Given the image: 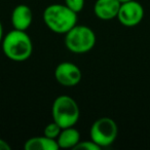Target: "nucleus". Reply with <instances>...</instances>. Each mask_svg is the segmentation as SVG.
<instances>
[{
  "mask_svg": "<svg viewBox=\"0 0 150 150\" xmlns=\"http://www.w3.org/2000/svg\"><path fill=\"white\" fill-rule=\"evenodd\" d=\"M65 35V45L73 54H86L93 50L97 41L96 34L86 25H76Z\"/></svg>",
  "mask_w": 150,
  "mask_h": 150,
  "instance_id": "20e7f679",
  "label": "nucleus"
},
{
  "mask_svg": "<svg viewBox=\"0 0 150 150\" xmlns=\"http://www.w3.org/2000/svg\"><path fill=\"white\" fill-rule=\"evenodd\" d=\"M82 77L80 68L71 62H62L54 69V78L63 86L72 88L77 86Z\"/></svg>",
  "mask_w": 150,
  "mask_h": 150,
  "instance_id": "423d86ee",
  "label": "nucleus"
},
{
  "mask_svg": "<svg viewBox=\"0 0 150 150\" xmlns=\"http://www.w3.org/2000/svg\"><path fill=\"white\" fill-rule=\"evenodd\" d=\"M120 3H125V2H129V1H132V0H118Z\"/></svg>",
  "mask_w": 150,
  "mask_h": 150,
  "instance_id": "f3484780",
  "label": "nucleus"
},
{
  "mask_svg": "<svg viewBox=\"0 0 150 150\" xmlns=\"http://www.w3.org/2000/svg\"><path fill=\"white\" fill-rule=\"evenodd\" d=\"M144 18V8L136 0L121 3L117 20L125 27H135L142 22Z\"/></svg>",
  "mask_w": 150,
  "mask_h": 150,
  "instance_id": "0eeeda50",
  "label": "nucleus"
},
{
  "mask_svg": "<svg viewBox=\"0 0 150 150\" xmlns=\"http://www.w3.org/2000/svg\"><path fill=\"white\" fill-rule=\"evenodd\" d=\"M118 135V127L110 117H100L92 125L90 129L91 140L101 148L114 143Z\"/></svg>",
  "mask_w": 150,
  "mask_h": 150,
  "instance_id": "39448f33",
  "label": "nucleus"
},
{
  "mask_svg": "<svg viewBox=\"0 0 150 150\" xmlns=\"http://www.w3.org/2000/svg\"><path fill=\"white\" fill-rule=\"evenodd\" d=\"M77 150H100L101 147L98 144L95 143L93 140H86V141H79L78 144L74 147Z\"/></svg>",
  "mask_w": 150,
  "mask_h": 150,
  "instance_id": "4468645a",
  "label": "nucleus"
},
{
  "mask_svg": "<svg viewBox=\"0 0 150 150\" xmlns=\"http://www.w3.org/2000/svg\"><path fill=\"white\" fill-rule=\"evenodd\" d=\"M80 141V134L74 127H64L57 138L59 148L63 149H74V147Z\"/></svg>",
  "mask_w": 150,
  "mask_h": 150,
  "instance_id": "9d476101",
  "label": "nucleus"
},
{
  "mask_svg": "<svg viewBox=\"0 0 150 150\" xmlns=\"http://www.w3.org/2000/svg\"><path fill=\"white\" fill-rule=\"evenodd\" d=\"M1 47L4 56L9 60L25 62L33 52V42L26 31L13 29L4 35Z\"/></svg>",
  "mask_w": 150,
  "mask_h": 150,
  "instance_id": "f257e3e1",
  "label": "nucleus"
},
{
  "mask_svg": "<svg viewBox=\"0 0 150 150\" xmlns=\"http://www.w3.org/2000/svg\"><path fill=\"white\" fill-rule=\"evenodd\" d=\"M52 120L62 129L74 127L80 117L77 102L70 96L62 95L54 99L52 106Z\"/></svg>",
  "mask_w": 150,
  "mask_h": 150,
  "instance_id": "7ed1b4c3",
  "label": "nucleus"
},
{
  "mask_svg": "<svg viewBox=\"0 0 150 150\" xmlns=\"http://www.w3.org/2000/svg\"><path fill=\"white\" fill-rule=\"evenodd\" d=\"M84 3L86 0H64V4L76 13H80L83 9Z\"/></svg>",
  "mask_w": 150,
  "mask_h": 150,
  "instance_id": "ddd939ff",
  "label": "nucleus"
},
{
  "mask_svg": "<svg viewBox=\"0 0 150 150\" xmlns=\"http://www.w3.org/2000/svg\"><path fill=\"white\" fill-rule=\"evenodd\" d=\"M121 3L118 0H96L94 13L102 21H110L117 18Z\"/></svg>",
  "mask_w": 150,
  "mask_h": 150,
  "instance_id": "1a4fd4ad",
  "label": "nucleus"
},
{
  "mask_svg": "<svg viewBox=\"0 0 150 150\" xmlns=\"http://www.w3.org/2000/svg\"><path fill=\"white\" fill-rule=\"evenodd\" d=\"M26 150H58L57 140L50 139L46 136H36L28 139L24 144Z\"/></svg>",
  "mask_w": 150,
  "mask_h": 150,
  "instance_id": "9b49d317",
  "label": "nucleus"
},
{
  "mask_svg": "<svg viewBox=\"0 0 150 150\" xmlns=\"http://www.w3.org/2000/svg\"><path fill=\"white\" fill-rule=\"evenodd\" d=\"M3 37H4V30H3L2 23L0 22V44H1V42H2Z\"/></svg>",
  "mask_w": 150,
  "mask_h": 150,
  "instance_id": "dca6fc26",
  "label": "nucleus"
},
{
  "mask_svg": "<svg viewBox=\"0 0 150 150\" xmlns=\"http://www.w3.org/2000/svg\"><path fill=\"white\" fill-rule=\"evenodd\" d=\"M43 22L45 26L58 34H66L77 24V13L65 4H50L43 11Z\"/></svg>",
  "mask_w": 150,
  "mask_h": 150,
  "instance_id": "f03ea898",
  "label": "nucleus"
},
{
  "mask_svg": "<svg viewBox=\"0 0 150 150\" xmlns=\"http://www.w3.org/2000/svg\"><path fill=\"white\" fill-rule=\"evenodd\" d=\"M13 29L27 31L33 22V13L26 4H19L13 9L11 17Z\"/></svg>",
  "mask_w": 150,
  "mask_h": 150,
  "instance_id": "6e6552de",
  "label": "nucleus"
},
{
  "mask_svg": "<svg viewBox=\"0 0 150 150\" xmlns=\"http://www.w3.org/2000/svg\"><path fill=\"white\" fill-rule=\"evenodd\" d=\"M11 147L8 144V142H6L5 140L0 138V150H11Z\"/></svg>",
  "mask_w": 150,
  "mask_h": 150,
  "instance_id": "2eb2a0df",
  "label": "nucleus"
},
{
  "mask_svg": "<svg viewBox=\"0 0 150 150\" xmlns=\"http://www.w3.org/2000/svg\"><path fill=\"white\" fill-rule=\"evenodd\" d=\"M61 131H62V127H61L58 123L52 120V122L47 123V125H45V127H44V129H43V135L50 138V139L57 140V138L60 135Z\"/></svg>",
  "mask_w": 150,
  "mask_h": 150,
  "instance_id": "f8f14e48",
  "label": "nucleus"
}]
</instances>
